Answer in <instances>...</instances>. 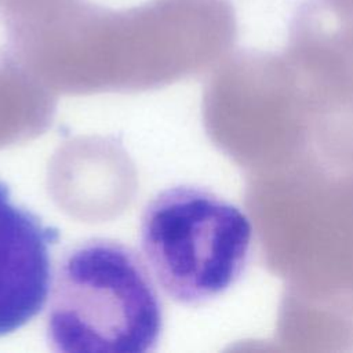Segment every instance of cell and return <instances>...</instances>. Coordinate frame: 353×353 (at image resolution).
I'll list each match as a JSON object with an SVG mask.
<instances>
[{"mask_svg": "<svg viewBox=\"0 0 353 353\" xmlns=\"http://www.w3.org/2000/svg\"><path fill=\"white\" fill-rule=\"evenodd\" d=\"M161 330L160 298L134 250L91 239L63 255L47 319L54 350L145 353Z\"/></svg>", "mask_w": 353, "mask_h": 353, "instance_id": "cell-1", "label": "cell"}, {"mask_svg": "<svg viewBox=\"0 0 353 353\" xmlns=\"http://www.w3.org/2000/svg\"><path fill=\"white\" fill-rule=\"evenodd\" d=\"M252 236L240 207L197 186L160 192L141 218L148 266L170 298L190 306L214 299L241 279Z\"/></svg>", "mask_w": 353, "mask_h": 353, "instance_id": "cell-2", "label": "cell"}, {"mask_svg": "<svg viewBox=\"0 0 353 353\" xmlns=\"http://www.w3.org/2000/svg\"><path fill=\"white\" fill-rule=\"evenodd\" d=\"M59 236L58 228L15 203L0 181V336L44 307L52 281L51 248Z\"/></svg>", "mask_w": 353, "mask_h": 353, "instance_id": "cell-3", "label": "cell"}, {"mask_svg": "<svg viewBox=\"0 0 353 353\" xmlns=\"http://www.w3.org/2000/svg\"><path fill=\"white\" fill-rule=\"evenodd\" d=\"M294 21L353 40V0H303Z\"/></svg>", "mask_w": 353, "mask_h": 353, "instance_id": "cell-4", "label": "cell"}]
</instances>
